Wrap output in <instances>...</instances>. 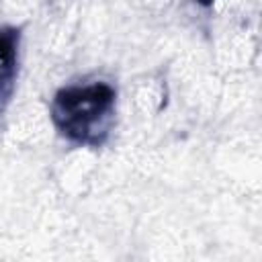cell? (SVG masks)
Masks as SVG:
<instances>
[{"label":"cell","instance_id":"obj_1","mask_svg":"<svg viewBox=\"0 0 262 262\" xmlns=\"http://www.w3.org/2000/svg\"><path fill=\"white\" fill-rule=\"evenodd\" d=\"M115 90L104 82L63 88L53 100L59 131L78 143H100L111 129Z\"/></svg>","mask_w":262,"mask_h":262},{"label":"cell","instance_id":"obj_2","mask_svg":"<svg viewBox=\"0 0 262 262\" xmlns=\"http://www.w3.org/2000/svg\"><path fill=\"white\" fill-rule=\"evenodd\" d=\"M16 74V37L14 33H0V113L8 102Z\"/></svg>","mask_w":262,"mask_h":262}]
</instances>
